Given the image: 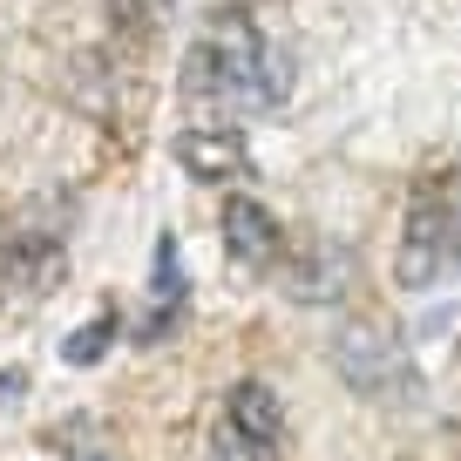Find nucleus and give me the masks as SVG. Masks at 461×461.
<instances>
[{"instance_id": "nucleus-1", "label": "nucleus", "mask_w": 461, "mask_h": 461, "mask_svg": "<svg viewBox=\"0 0 461 461\" xmlns=\"http://www.w3.org/2000/svg\"><path fill=\"white\" fill-rule=\"evenodd\" d=\"M292 88L285 55L251 28V14L224 7V14L203 21V34L190 41L184 55V95L190 109H211V115H245V109H278Z\"/></svg>"}, {"instance_id": "nucleus-2", "label": "nucleus", "mask_w": 461, "mask_h": 461, "mask_svg": "<svg viewBox=\"0 0 461 461\" xmlns=\"http://www.w3.org/2000/svg\"><path fill=\"white\" fill-rule=\"evenodd\" d=\"M455 272H461V176H428L414 190V203H407L393 278L407 292H428Z\"/></svg>"}, {"instance_id": "nucleus-3", "label": "nucleus", "mask_w": 461, "mask_h": 461, "mask_svg": "<svg viewBox=\"0 0 461 461\" xmlns=\"http://www.w3.org/2000/svg\"><path fill=\"white\" fill-rule=\"evenodd\" d=\"M332 366H339V380L360 401H414L420 393V374H414V353H407V339L393 326H380V319H353V326H339V339H332Z\"/></svg>"}, {"instance_id": "nucleus-4", "label": "nucleus", "mask_w": 461, "mask_h": 461, "mask_svg": "<svg viewBox=\"0 0 461 461\" xmlns=\"http://www.w3.org/2000/svg\"><path fill=\"white\" fill-rule=\"evenodd\" d=\"M278 285H285V299H299V305H332L346 285H353V251L332 245V238H312L299 258H285Z\"/></svg>"}, {"instance_id": "nucleus-5", "label": "nucleus", "mask_w": 461, "mask_h": 461, "mask_svg": "<svg viewBox=\"0 0 461 461\" xmlns=\"http://www.w3.org/2000/svg\"><path fill=\"white\" fill-rule=\"evenodd\" d=\"M176 163L197 184H238V176H251V149L238 130H184L176 136Z\"/></svg>"}, {"instance_id": "nucleus-6", "label": "nucleus", "mask_w": 461, "mask_h": 461, "mask_svg": "<svg viewBox=\"0 0 461 461\" xmlns=\"http://www.w3.org/2000/svg\"><path fill=\"white\" fill-rule=\"evenodd\" d=\"M224 428L238 434L245 447H258V455H272L278 441H285V407H278V393L265 387V380H238L224 401Z\"/></svg>"}, {"instance_id": "nucleus-7", "label": "nucleus", "mask_w": 461, "mask_h": 461, "mask_svg": "<svg viewBox=\"0 0 461 461\" xmlns=\"http://www.w3.org/2000/svg\"><path fill=\"white\" fill-rule=\"evenodd\" d=\"M224 245L238 265H251V272H265V265H278V217L265 211L258 197H224Z\"/></svg>"}, {"instance_id": "nucleus-8", "label": "nucleus", "mask_w": 461, "mask_h": 461, "mask_svg": "<svg viewBox=\"0 0 461 461\" xmlns=\"http://www.w3.org/2000/svg\"><path fill=\"white\" fill-rule=\"evenodd\" d=\"M176 312H184V251H176V238L163 230V238H157V272H149V319H143V339L170 332Z\"/></svg>"}, {"instance_id": "nucleus-9", "label": "nucleus", "mask_w": 461, "mask_h": 461, "mask_svg": "<svg viewBox=\"0 0 461 461\" xmlns=\"http://www.w3.org/2000/svg\"><path fill=\"white\" fill-rule=\"evenodd\" d=\"M109 346H115V312H102V319H88V326H75L68 339H61V360L68 366H95Z\"/></svg>"}, {"instance_id": "nucleus-10", "label": "nucleus", "mask_w": 461, "mask_h": 461, "mask_svg": "<svg viewBox=\"0 0 461 461\" xmlns=\"http://www.w3.org/2000/svg\"><path fill=\"white\" fill-rule=\"evenodd\" d=\"M157 14H163V0H109V21L122 34H149V28H157Z\"/></svg>"}, {"instance_id": "nucleus-11", "label": "nucleus", "mask_w": 461, "mask_h": 461, "mask_svg": "<svg viewBox=\"0 0 461 461\" xmlns=\"http://www.w3.org/2000/svg\"><path fill=\"white\" fill-rule=\"evenodd\" d=\"M203 461H265V455H258V447H245L238 434L224 428V420H217V434H211V455H203Z\"/></svg>"}, {"instance_id": "nucleus-12", "label": "nucleus", "mask_w": 461, "mask_h": 461, "mask_svg": "<svg viewBox=\"0 0 461 461\" xmlns=\"http://www.w3.org/2000/svg\"><path fill=\"white\" fill-rule=\"evenodd\" d=\"M21 393H28V374H21V366H7V374H0V407L21 401Z\"/></svg>"}, {"instance_id": "nucleus-13", "label": "nucleus", "mask_w": 461, "mask_h": 461, "mask_svg": "<svg viewBox=\"0 0 461 461\" xmlns=\"http://www.w3.org/2000/svg\"><path fill=\"white\" fill-rule=\"evenodd\" d=\"M95 461H102V455H95Z\"/></svg>"}]
</instances>
